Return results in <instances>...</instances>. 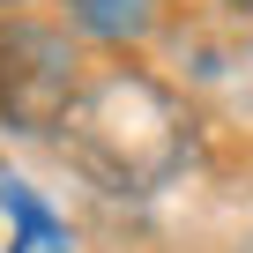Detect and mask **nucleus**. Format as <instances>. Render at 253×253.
Wrapping results in <instances>:
<instances>
[{"instance_id": "nucleus-2", "label": "nucleus", "mask_w": 253, "mask_h": 253, "mask_svg": "<svg viewBox=\"0 0 253 253\" xmlns=\"http://www.w3.org/2000/svg\"><path fill=\"white\" fill-rule=\"evenodd\" d=\"M82 52L67 30L0 15V126L8 134H60L67 104L82 97Z\"/></svg>"}, {"instance_id": "nucleus-5", "label": "nucleus", "mask_w": 253, "mask_h": 253, "mask_svg": "<svg viewBox=\"0 0 253 253\" xmlns=\"http://www.w3.org/2000/svg\"><path fill=\"white\" fill-rule=\"evenodd\" d=\"M67 23L97 45H134L157 30V0H67Z\"/></svg>"}, {"instance_id": "nucleus-4", "label": "nucleus", "mask_w": 253, "mask_h": 253, "mask_svg": "<svg viewBox=\"0 0 253 253\" xmlns=\"http://www.w3.org/2000/svg\"><path fill=\"white\" fill-rule=\"evenodd\" d=\"M0 216H8V253H67V223L8 171H0Z\"/></svg>"}, {"instance_id": "nucleus-6", "label": "nucleus", "mask_w": 253, "mask_h": 253, "mask_svg": "<svg viewBox=\"0 0 253 253\" xmlns=\"http://www.w3.org/2000/svg\"><path fill=\"white\" fill-rule=\"evenodd\" d=\"M223 15H238V23H253V0H216Z\"/></svg>"}, {"instance_id": "nucleus-3", "label": "nucleus", "mask_w": 253, "mask_h": 253, "mask_svg": "<svg viewBox=\"0 0 253 253\" xmlns=\"http://www.w3.org/2000/svg\"><path fill=\"white\" fill-rule=\"evenodd\" d=\"M179 67H186V89L194 97H209L223 112H246L253 104V38H246L238 15L179 30Z\"/></svg>"}, {"instance_id": "nucleus-1", "label": "nucleus", "mask_w": 253, "mask_h": 253, "mask_svg": "<svg viewBox=\"0 0 253 253\" xmlns=\"http://www.w3.org/2000/svg\"><path fill=\"white\" fill-rule=\"evenodd\" d=\"M52 142L97 194L142 201V194H164L194 164V104L149 67H126V60L89 67Z\"/></svg>"}, {"instance_id": "nucleus-7", "label": "nucleus", "mask_w": 253, "mask_h": 253, "mask_svg": "<svg viewBox=\"0 0 253 253\" xmlns=\"http://www.w3.org/2000/svg\"><path fill=\"white\" fill-rule=\"evenodd\" d=\"M8 8H23V0H0V15H8Z\"/></svg>"}]
</instances>
